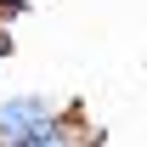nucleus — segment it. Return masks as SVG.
I'll return each mask as SVG.
<instances>
[{
	"instance_id": "f257e3e1",
	"label": "nucleus",
	"mask_w": 147,
	"mask_h": 147,
	"mask_svg": "<svg viewBox=\"0 0 147 147\" xmlns=\"http://www.w3.org/2000/svg\"><path fill=\"white\" fill-rule=\"evenodd\" d=\"M62 119H68L62 102H51V96H40V91L0 96V147H23V142H34V136H45L51 125H62Z\"/></svg>"
},
{
	"instance_id": "f03ea898",
	"label": "nucleus",
	"mask_w": 147,
	"mask_h": 147,
	"mask_svg": "<svg viewBox=\"0 0 147 147\" xmlns=\"http://www.w3.org/2000/svg\"><path fill=\"white\" fill-rule=\"evenodd\" d=\"M23 147H85V142H79V125L62 119V125H51L45 136H34V142H23Z\"/></svg>"
},
{
	"instance_id": "7ed1b4c3",
	"label": "nucleus",
	"mask_w": 147,
	"mask_h": 147,
	"mask_svg": "<svg viewBox=\"0 0 147 147\" xmlns=\"http://www.w3.org/2000/svg\"><path fill=\"white\" fill-rule=\"evenodd\" d=\"M23 6H28V0H0V23H6V28H11V17H17Z\"/></svg>"
},
{
	"instance_id": "20e7f679",
	"label": "nucleus",
	"mask_w": 147,
	"mask_h": 147,
	"mask_svg": "<svg viewBox=\"0 0 147 147\" xmlns=\"http://www.w3.org/2000/svg\"><path fill=\"white\" fill-rule=\"evenodd\" d=\"M6 57H11V28L0 23V62H6Z\"/></svg>"
}]
</instances>
